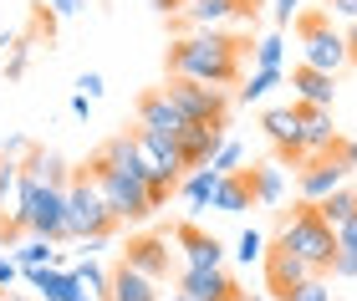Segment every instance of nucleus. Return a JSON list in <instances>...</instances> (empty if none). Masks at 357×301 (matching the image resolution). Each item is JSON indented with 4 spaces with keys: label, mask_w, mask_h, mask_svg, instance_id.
Returning <instances> with one entry per match:
<instances>
[{
    "label": "nucleus",
    "mask_w": 357,
    "mask_h": 301,
    "mask_svg": "<svg viewBox=\"0 0 357 301\" xmlns=\"http://www.w3.org/2000/svg\"><path fill=\"white\" fill-rule=\"evenodd\" d=\"M15 265H21V271H41V265H56V245H52V240H41V235H31V240L15 250Z\"/></svg>",
    "instance_id": "obj_24"
},
{
    "label": "nucleus",
    "mask_w": 357,
    "mask_h": 301,
    "mask_svg": "<svg viewBox=\"0 0 357 301\" xmlns=\"http://www.w3.org/2000/svg\"><path fill=\"white\" fill-rule=\"evenodd\" d=\"M291 87L301 92V102H312V107H332L337 102V77H327V72H312L301 61L296 72H291Z\"/></svg>",
    "instance_id": "obj_19"
},
{
    "label": "nucleus",
    "mask_w": 357,
    "mask_h": 301,
    "mask_svg": "<svg viewBox=\"0 0 357 301\" xmlns=\"http://www.w3.org/2000/svg\"><path fill=\"white\" fill-rule=\"evenodd\" d=\"M245 179H250L255 204H266V210H275V204H281V194H286V173H281V164H255V169H245Z\"/></svg>",
    "instance_id": "obj_21"
},
{
    "label": "nucleus",
    "mask_w": 357,
    "mask_h": 301,
    "mask_svg": "<svg viewBox=\"0 0 357 301\" xmlns=\"http://www.w3.org/2000/svg\"><path fill=\"white\" fill-rule=\"evenodd\" d=\"M164 301H189V296H184V291H174V296H164Z\"/></svg>",
    "instance_id": "obj_43"
},
{
    "label": "nucleus",
    "mask_w": 357,
    "mask_h": 301,
    "mask_svg": "<svg viewBox=\"0 0 357 301\" xmlns=\"http://www.w3.org/2000/svg\"><path fill=\"white\" fill-rule=\"evenodd\" d=\"M169 98L189 123H225L230 118V98L225 87H204V82H184V77H169Z\"/></svg>",
    "instance_id": "obj_7"
},
{
    "label": "nucleus",
    "mask_w": 357,
    "mask_h": 301,
    "mask_svg": "<svg viewBox=\"0 0 357 301\" xmlns=\"http://www.w3.org/2000/svg\"><path fill=\"white\" fill-rule=\"evenodd\" d=\"M281 36H261L255 41V72H281Z\"/></svg>",
    "instance_id": "obj_26"
},
{
    "label": "nucleus",
    "mask_w": 357,
    "mask_h": 301,
    "mask_svg": "<svg viewBox=\"0 0 357 301\" xmlns=\"http://www.w3.org/2000/svg\"><path fill=\"white\" fill-rule=\"evenodd\" d=\"M72 276L82 281V291H87V296L107 301V281H112V271H102V265H92V261H77V265H72Z\"/></svg>",
    "instance_id": "obj_25"
},
{
    "label": "nucleus",
    "mask_w": 357,
    "mask_h": 301,
    "mask_svg": "<svg viewBox=\"0 0 357 301\" xmlns=\"http://www.w3.org/2000/svg\"><path fill=\"white\" fill-rule=\"evenodd\" d=\"M235 261H266V240H261V230H245L240 235V245H235Z\"/></svg>",
    "instance_id": "obj_28"
},
{
    "label": "nucleus",
    "mask_w": 357,
    "mask_h": 301,
    "mask_svg": "<svg viewBox=\"0 0 357 301\" xmlns=\"http://www.w3.org/2000/svg\"><path fill=\"white\" fill-rule=\"evenodd\" d=\"M347 46H352V61H357V26L347 31Z\"/></svg>",
    "instance_id": "obj_42"
},
{
    "label": "nucleus",
    "mask_w": 357,
    "mask_h": 301,
    "mask_svg": "<svg viewBox=\"0 0 357 301\" xmlns=\"http://www.w3.org/2000/svg\"><path fill=\"white\" fill-rule=\"evenodd\" d=\"M250 204H255V194H250L245 169H240V173H225V179H220L215 199H209V210H220V215H245Z\"/></svg>",
    "instance_id": "obj_20"
},
{
    "label": "nucleus",
    "mask_w": 357,
    "mask_h": 301,
    "mask_svg": "<svg viewBox=\"0 0 357 301\" xmlns=\"http://www.w3.org/2000/svg\"><path fill=\"white\" fill-rule=\"evenodd\" d=\"M271 87H281V72H255L250 82L240 87V102H245V107H250V102H261V98H266Z\"/></svg>",
    "instance_id": "obj_27"
},
{
    "label": "nucleus",
    "mask_w": 357,
    "mask_h": 301,
    "mask_svg": "<svg viewBox=\"0 0 357 301\" xmlns=\"http://www.w3.org/2000/svg\"><path fill=\"white\" fill-rule=\"evenodd\" d=\"M15 276H21V265H15V256H0V291H6Z\"/></svg>",
    "instance_id": "obj_37"
},
{
    "label": "nucleus",
    "mask_w": 357,
    "mask_h": 301,
    "mask_svg": "<svg viewBox=\"0 0 357 301\" xmlns=\"http://www.w3.org/2000/svg\"><path fill=\"white\" fill-rule=\"evenodd\" d=\"M286 250H296V256L312 265L317 276H332V261H337V230L321 219L317 204H301L296 215L281 225V235H275Z\"/></svg>",
    "instance_id": "obj_3"
},
{
    "label": "nucleus",
    "mask_w": 357,
    "mask_h": 301,
    "mask_svg": "<svg viewBox=\"0 0 357 301\" xmlns=\"http://www.w3.org/2000/svg\"><path fill=\"white\" fill-rule=\"evenodd\" d=\"M26 67H31V41H15L10 56H6V77H10V82H21Z\"/></svg>",
    "instance_id": "obj_29"
},
{
    "label": "nucleus",
    "mask_w": 357,
    "mask_h": 301,
    "mask_svg": "<svg viewBox=\"0 0 357 301\" xmlns=\"http://www.w3.org/2000/svg\"><path fill=\"white\" fill-rule=\"evenodd\" d=\"M67 225H72V240H107L118 230V215L107 210L102 189L92 184L87 169H77L67 184Z\"/></svg>",
    "instance_id": "obj_4"
},
{
    "label": "nucleus",
    "mask_w": 357,
    "mask_h": 301,
    "mask_svg": "<svg viewBox=\"0 0 357 301\" xmlns=\"http://www.w3.org/2000/svg\"><path fill=\"white\" fill-rule=\"evenodd\" d=\"M296 189H301V204H321L327 194H337V189H347V164L342 158H306L301 173H296Z\"/></svg>",
    "instance_id": "obj_10"
},
{
    "label": "nucleus",
    "mask_w": 357,
    "mask_h": 301,
    "mask_svg": "<svg viewBox=\"0 0 357 301\" xmlns=\"http://www.w3.org/2000/svg\"><path fill=\"white\" fill-rule=\"evenodd\" d=\"M133 113H138V133H149V138H164V144H174V148L184 144V133L194 128V123H189V118H184V113L174 107V98H169L164 87L143 92Z\"/></svg>",
    "instance_id": "obj_6"
},
{
    "label": "nucleus",
    "mask_w": 357,
    "mask_h": 301,
    "mask_svg": "<svg viewBox=\"0 0 357 301\" xmlns=\"http://www.w3.org/2000/svg\"><path fill=\"white\" fill-rule=\"evenodd\" d=\"M77 87H82V98H92V102H97V98L107 92V87H102V77H97V72H82V82H77Z\"/></svg>",
    "instance_id": "obj_34"
},
{
    "label": "nucleus",
    "mask_w": 357,
    "mask_h": 301,
    "mask_svg": "<svg viewBox=\"0 0 357 301\" xmlns=\"http://www.w3.org/2000/svg\"><path fill=\"white\" fill-rule=\"evenodd\" d=\"M296 36H301V56H306V67H312V72L337 77L352 61L347 36H342V31H332V15H321V10L296 15Z\"/></svg>",
    "instance_id": "obj_5"
},
{
    "label": "nucleus",
    "mask_w": 357,
    "mask_h": 301,
    "mask_svg": "<svg viewBox=\"0 0 357 301\" xmlns=\"http://www.w3.org/2000/svg\"><path fill=\"white\" fill-rule=\"evenodd\" d=\"M123 265L143 271L149 281H164L169 276V240H164V235H133L128 250H123Z\"/></svg>",
    "instance_id": "obj_15"
},
{
    "label": "nucleus",
    "mask_w": 357,
    "mask_h": 301,
    "mask_svg": "<svg viewBox=\"0 0 357 301\" xmlns=\"http://www.w3.org/2000/svg\"><path fill=\"white\" fill-rule=\"evenodd\" d=\"M240 164H245V148H240L235 138H230V144L215 153V164H209V169H220V173H240Z\"/></svg>",
    "instance_id": "obj_30"
},
{
    "label": "nucleus",
    "mask_w": 357,
    "mask_h": 301,
    "mask_svg": "<svg viewBox=\"0 0 357 301\" xmlns=\"http://www.w3.org/2000/svg\"><path fill=\"white\" fill-rule=\"evenodd\" d=\"M240 52L245 41L225 36V31H189V36L169 41V77L184 82H204V87H230L240 77Z\"/></svg>",
    "instance_id": "obj_1"
},
{
    "label": "nucleus",
    "mask_w": 357,
    "mask_h": 301,
    "mask_svg": "<svg viewBox=\"0 0 357 301\" xmlns=\"http://www.w3.org/2000/svg\"><path fill=\"white\" fill-rule=\"evenodd\" d=\"M87 10V0H52V15L56 21H72V15H82Z\"/></svg>",
    "instance_id": "obj_33"
},
{
    "label": "nucleus",
    "mask_w": 357,
    "mask_h": 301,
    "mask_svg": "<svg viewBox=\"0 0 357 301\" xmlns=\"http://www.w3.org/2000/svg\"><path fill=\"white\" fill-rule=\"evenodd\" d=\"M255 301H266V296H255Z\"/></svg>",
    "instance_id": "obj_46"
},
{
    "label": "nucleus",
    "mask_w": 357,
    "mask_h": 301,
    "mask_svg": "<svg viewBox=\"0 0 357 301\" xmlns=\"http://www.w3.org/2000/svg\"><path fill=\"white\" fill-rule=\"evenodd\" d=\"M26 281L36 286L46 301H82V281L72 276V265H41V271H26Z\"/></svg>",
    "instance_id": "obj_17"
},
{
    "label": "nucleus",
    "mask_w": 357,
    "mask_h": 301,
    "mask_svg": "<svg viewBox=\"0 0 357 301\" xmlns=\"http://www.w3.org/2000/svg\"><path fill=\"white\" fill-rule=\"evenodd\" d=\"M178 291L189 301H240V286L225 271H178Z\"/></svg>",
    "instance_id": "obj_16"
},
{
    "label": "nucleus",
    "mask_w": 357,
    "mask_h": 301,
    "mask_svg": "<svg viewBox=\"0 0 357 301\" xmlns=\"http://www.w3.org/2000/svg\"><path fill=\"white\" fill-rule=\"evenodd\" d=\"M220 179H225V173H220V169H209V164H204V169H189L184 179H178V194H184V199L194 204V210H204V204L215 199Z\"/></svg>",
    "instance_id": "obj_22"
},
{
    "label": "nucleus",
    "mask_w": 357,
    "mask_h": 301,
    "mask_svg": "<svg viewBox=\"0 0 357 301\" xmlns=\"http://www.w3.org/2000/svg\"><path fill=\"white\" fill-rule=\"evenodd\" d=\"M261 128L275 148H281V158H296V164H306V148H301V113L296 107H271V113L261 118Z\"/></svg>",
    "instance_id": "obj_14"
},
{
    "label": "nucleus",
    "mask_w": 357,
    "mask_h": 301,
    "mask_svg": "<svg viewBox=\"0 0 357 301\" xmlns=\"http://www.w3.org/2000/svg\"><path fill=\"white\" fill-rule=\"evenodd\" d=\"M327 10H332V15H342L347 26H357V0H327Z\"/></svg>",
    "instance_id": "obj_35"
},
{
    "label": "nucleus",
    "mask_w": 357,
    "mask_h": 301,
    "mask_svg": "<svg viewBox=\"0 0 357 301\" xmlns=\"http://www.w3.org/2000/svg\"><path fill=\"white\" fill-rule=\"evenodd\" d=\"M312 276H317V271L296 256V250H286L281 240H275V245L266 250V291H271L275 301H291V291L306 286Z\"/></svg>",
    "instance_id": "obj_8"
},
{
    "label": "nucleus",
    "mask_w": 357,
    "mask_h": 301,
    "mask_svg": "<svg viewBox=\"0 0 357 301\" xmlns=\"http://www.w3.org/2000/svg\"><path fill=\"white\" fill-rule=\"evenodd\" d=\"M296 10H301V0H275V21H281V26L296 21Z\"/></svg>",
    "instance_id": "obj_36"
},
{
    "label": "nucleus",
    "mask_w": 357,
    "mask_h": 301,
    "mask_svg": "<svg viewBox=\"0 0 357 301\" xmlns=\"http://www.w3.org/2000/svg\"><path fill=\"white\" fill-rule=\"evenodd\" d=\"M107 301H164V291H158V281H149L143 271H133V265H112V281H107Z\"/></svg>",
    "instance_id": "obj_18"
},
{
    "label": "nucleus",
    "mask_w": 357,
    "mask_h": 301,
    "mask_svg": "<svg viewBox=\"0 0 357 301\" xmlns=\"http://www.w3.org/2000/svg\"><path fill=\"white\" fill-rule=\"evenodd\" d=\"M225 144H230L225 123H194L184 133V144H178V158H184V169H204V164H215V153Z\"/></svg>",
    "instance_id": "obj_13"
},
{
    "label": "nucleus",
    "mask_w": 357,
    "mask_h": 301,
    "mask_svg": "<svg viewBox=\"0 0 357 301\" xmlns=\"http://www.w3.org/2000/svg\"><path fill=\"white\" fill-rule=\"evenodd\" d=\"M82 301H97V296H82Z\"/></svg>",
    "instance_id": "obj_44"
},
{
    "label": "nucleus",
    "mask_w": 357,
    "mask_h": 301,
    "mask_svg": "<svg viewBox=\"0 0 357 301\" xmlns=\"http://www.w3.org/2000/svg\"><path fill=\"white\" fill-rule=\"evenodd\" d=\"M153 6L164 10V15H178V10H184V0H153Z\"/></svg>",
    "instance_id": "obj_41"
},
{
    "label": "nucleus",
    "mask_w": 357,
    "mask_h": 301,
    "mask_svg": "<svg viewBox=\"0 0 357 301\" xmlns=\"http://www.w3.org/2000/svg\"><path fill=\"white\" fill-rule=\"evenodd\" d=\"M332 276H342V281H352V276H357V245H337Z\"/></svg>",
    "instance_id": "obj_32"
},
{
    "label": "nucleus",
    "mask_w": 357,
    "mask_h": 301,
    "mask_svg": "<svg viewBox=\"0 0 357 301\" xmlns=\"http://www.w3.org/2000/svg\"><path fill=\"white\" fill-rule=\"evenodd\" d=\"M337 245H357V215L347 219V225H337Z\"/></svg>",
    "instance_id": "obj_38"
},
{
    "label": "nucleus",
    "mask_w": 357,
    "mask_h": 301,
    "mask_svg": "<svg viewBox=\"0 0 357 301\" xmlns=\"http://www.w3.org/2000/svg\"><path fill=\"white\" fill-rule=\"evenodd\" d=\"M72 113H77V118H87V113H92V98H82V92H77V98H72Z\"/></svg>",
    "instance_id": "obj_40"
},
{
    "label": "nucleus",
    "mask_w": 357,
    "mask_h": 301,
    "mask_svg": "<svg viewBox=\"0 0 357 301\" xmlns=\"http://www.w3.org/2000/svg\"><path fill=\"white\" fill-rule=\"evenodd\" d=\"M317 210H321V219H327L332 230H337V225H347V219L357 215V189H337V194H327V199L317 204Z\"/></svg>",
    "instance_id": "obj_23"
},
{
    "label": "nucleus",
    "mask_w": 357,
    "mask_h": 301,
    "mask_svg": "<svg viewBox=\"0 0 357 301\" xmlns=\"http://www.w3.org/2000/svg\"><path fill=\"white\" fill-rule=\"evenodd\" d=\"M261 15V0H184L178 21L194 31H215L220 21H255Z\"/></svg>",
    "instance_id": "obj_9"
},
{
    "label": "nucleus",
    "mask_w": 357,
    "mask_h": 301,
    "mask_svg": "<svg viewBox=\"0 0 357 301\" xmlns=\"http://www.w3.org/2000/svg\"><path fill=\"white\" fill-rule=\"evenodd\" d=\"M82 169L92 173V184L102 189V199H107V210L118 215V225H143V219L158 210L153 194H149V184L133 179V173H123V169H112L102 153H92Z\"/></svg>",
    "instance_id": "obj_2"
},
{
    "label": "nucleus",
    "mask_w": 357,
    "mask_h": 301,
    "mask_svg": "<svg viewBox=\"0 0 357 301\" xmlns=\"http://www.w3.org/2000/svg\"><path fill=\"white\" fill-rule=\"evenodd\" d=\"M296 113H301V148H306V158H332L337 148H342V138H337V128H332V107L296 102Z\"/></svg>",
    "instance_id": "obj_11"
},
{
    "label": "nucleus",
    "mask_w": 357,
    "mask_h": 301,
    "mask_svg": "<svg viewBox=\"0 0 357 301\" xmlns=\"http://www.w3.org/2000/svg\"><path fill=\"white\" fill-rule=\"evenodd\" d=\"M337 158L347 164V173H357V144H342V148H337Z\"/></svg>",
    "instance_id": "obj_39"
},
{
    "label": "nucleus",
    "mask_w": 357,
    "mask_h": 301,
    "mask_svg": "<svg viewBox=\"0 0 357 301\" xmlns=\"http://www.w3.org/2000/svg\"><path fill=\"white\" fill-rule=\"evenodd\" d=\"M291 301H332V286H327V276H312L306 286L291 291Z\"/></svg>",
    "instance_id": "obj_31"
},
{
    "label": "nucleus",
    "mask_w": 357,
    "mask_h": 301,
    "mask_svg": "<svg viewBox=\"0 0 357 301\" xmlns=\"http://www.w3.org/2000/svg\"><path fill=\"white\" fill-rule=\"evenodd\" d=\"M174 240L178 250H184V265L189 271H225V245L215 240V235H204L199 225H174Z\"/></svg>",
    "instance_id": "obj_12"
},
{
    "label": "nucleus",
    "mask_w": 357,
    "mask_h": 301,
    "mask_svg": "<svg viewBox=\"0 0 357 301\" xmlns=\"http://www.w3.org/2000/svg\"><path fill=\"white\" fill-rule=\"evenodd\" d=\"M0 301H6V291H0Z\"/></svg>",
    "instance_id": "obj_45"
}]
</instances>
